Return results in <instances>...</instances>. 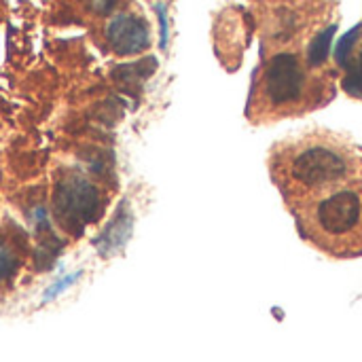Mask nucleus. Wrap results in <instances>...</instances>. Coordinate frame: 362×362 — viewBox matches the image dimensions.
Segmentation results:
<instances>
[{"instance_id": "f257e3e1", "label": "nucleus", "mask_w": 362, "mask_h": 362, "mask_svg": "<svg viewBox=\"0 0 362 362\" xmlns=\"http://www.w3.org/2000/svg\"><path fill=\"white\" fill-rule=\"evenodd\" d=\"M272 176L288 206L362 178V151L331 132H312L274 148Z\"/></svg>"}, {"instance_id": "f03ea898", "label": "nucleus", "mask_w": 362, "mask_h": 362, "mask_svg": "<svg viewBox=\"0 0 362 362\" xmlns=\"http://www.w3.org/2000/svg\"><path fill=\"white\" fill-rule=\"evenodd\" d=\"M303 235L331 257L362 255V178L293 206Z\"/></svg>"}, {"instance_id": "7ed1b4c3", "label": "nucleus", "mask_w": 362, "mask_h": 362, "mask_svg": "<svg viewBox=\"0 0 362 362\" xmlns=\"http://www.w3.org/2000/svg\"><path fill=\"white\" fill-rule=\"evenodd\" d=\"M310 70L293 51L272 55L255 87L250 117L255 121H274L318 108L329 98L331 87L322 78L312 76Z\"/></svg>"}, {"instance_id": "20e7f679", "label": "nucleus", "mask_w": 362, "mask_h": 362, "mask_svg": "<svg viewBox=\"0 0 362 362\" xmlns=\"http://www.w3.org/2000/svg\"><path fill=\"white\" fill-rule=\"evenodd\" d=\"M53 214L72 235H81L102 214V193L83 174L70 172L59 178L53 191Z\"/></svg>"}, {"instance_id": "39448f33", "label": "nucleus", "mask_w": 362, "mask_h": 362, "mask_svg": "<svg viewBox=\"0 0 362 362\" xmlns=\"http://www.w3.org/2000/svg\"><path fill=\"white\" fill-rule=\"evenodd\" d=\"M106 42L112 49V53L127 57L138 55L148 49L151 45V32L146 21L140 15L134 13H117L106 23Z\"/></svg>"}, {"instance_id": "423d86ee", "label": "nucleus", "mask_w": 362, "mask_h": 362, "mask_svg": "<svg viewBox=\"0 0 362 362\" xmlns=\"http://www.w3.org/2000/svg\"><path fill=\"white\" fill-rule=\"evenodd\" d=\"M132 227H134V218H132V212L129 208L123 204L115 216L110 218V223L102 229V233L95 238V248L102 257H110L112 252L121 250L125 246V242L129 240V233H132Z\"/></svg>"}, {"instance_id": "0eeeda50", "label": "nucleus", "mask_w": 362, "mask_h": 362, "mask_svg": "<svg viewBox=\"0 0 362 362\" xmlns=\"http://www.w3.org/2000/svg\"><path fill=\"white\" fill-rule=\"evenodd\" d=\"M333 34H335V25H331V28L318 32V34L312 38V42H310V47H308V55H305V64H308L310 68H320V66L327 62L329 51H331Z\"/></svg>"}, {"instance_id": "6e6552de", "label": "nucleus", "mask_w": 362, "mask_h": 362, "mask_svg": "<svg viewBox=\"0 0 362 362\" xmlns=\"http://www.w3.org/2000/svg\"><path fill=\"white\" fill-rule=\"evenodd\" d=\"M83 278V272H74V274H68V276H62L57 282H53L47 291H45V295H42V303H47V301H53V299H57L62 293H66L70 286H74L78 280Z\"/></svg>"}, {"instance_id": "1a4fd4ad", "label": "nucleus", "mask_w": 362, "mask_h": 362, "mask_svg": "<svg viewBox=\"0 0 362 362\" xmlns=\"http://www.w3.org/2000/svg\"><path fill=\"white\" fill-rule=\"evenodd\" d=\"M15 269H17V255L6 242L0 240V284L8 280L15 274Z\"/></svg>"}, {"instance_id": "9d476101", "label": "nucleus", "mask_w": 362, "mask_h": 362, "mask_svg": "<svg viewBox=\"0 0 362 362\" xmlns=\"http://www.w3.org/2000/svg\"><path fill=\"white\" fill-rule=\"evenodd\" d=\"M361 32H362V25H356L354 30H350V32L339 40V45H337V62H339V64H348L350 53H352V47L356 45V40H358Z\"/></svg>"}, {"instance_id": "9b49d317", "label": "nucleus", "mask_w": 362, "mask_h": 362, "mask_svg": "<svg viewBox=\"0 0 362 362\" xmlns=\"http://www.w3.org/2000/svg\"><path fill=\"white\" fill-rule=\"evenodd\" d=\"M155 11H157V15H159V25H161V38H159V45H161V49H165L168 47V13H165V6L163 4H157L155 6Z\"/></svg>"}, {"instance_id": "f8f14e48", "label": "nucleus", "mask_w": 362, "mask_h": 362, "mask_svg": "<svg viewBox=\"0 0 362 362\" xmlns=\"http://www.w3.org/2000/svg\"><path fill=\"white\" fill-rule=\"evenodd\" d=\"M87 2H89V6H91L95 13H108V11L115 6L117 0H87Z\"/></svg>"}]
</instances>
